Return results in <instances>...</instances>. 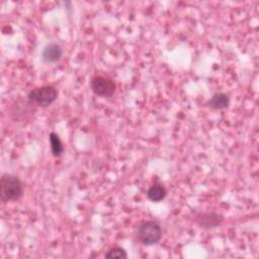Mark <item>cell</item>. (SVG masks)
Instances as JSON below:
<instances>
[{"instance_id":"30bf717a","label":"cell","mask_w":259,"mask_h":259,"mask_svg":"<svg viewBox=\"0 0 259 259\" xmlns=\"http://www.w3.org/2000/svg\"><path fill=\"white\" fill-rule=\"evenodd\" d=\"M105 258L108 259H112V258H118V259H124L127 257V254L125 252V250L123 248L120 247H114L111 248L110 250H108L105 254H104Z\"/></svg>"},{"instance_id":"5b68a950","label":"cell","mask_w":259,"mask_h":259,"mask_svg":"<svg viewBox=\"0 0 259 259\" xmlns=\"http://www.w3.org/2000/svg\"><path fill=\"white\" fill-rule=\"evenodd\" d=\"M224 217L215 211H205L198 212L194 217V222L199 226V228L204 230H210L222 225Z\"/></svg>"},{"instance_id":"9c48e42d","label":"cell","mask_w":259,"mask_h":259,"mask_svg":"<svg viewBox=\"0 0 259 259\" xmlns=\"http://www.w3.org/2000/svg\"><path fill=\"white\" fill-rule=\"evenodd\" d=\"M50 144H51V151L54 157H60L64 152V146L60 139V137L56 133H51L49 136Z\"/></svg>"},{"instance_id":"ba28073f","label":"cell","mask_w":259,"mask_h":259,"mask_svg":"<svg viewBox=\"0 0 259 259\" xmlns=\"http://www.w3.org/2000/svg\"><path fill=\"white\" fill-rule=\"evenodd\" d=\"M167 195V190L166 188L160 184V183H155L154 185H152L147 192V196L148 198L153 201V202H159L162 199L165 198V196Z\"/></svg>"},{"instance_id":"52a82bcc","label":"cell","mask_w":259,"mask_h":259,"mask_svg":"<svg viewBox=\"0 0 259 259\" xmlns=\"http://www.w3.org/2000/svg\"><path fill=\"white\" fill-rule=\"evenodd\" d=\"M206 104L213 109H224L229 106L230 98L225 93H214Z\"/></svg>"},{"instance_id":"6da1fadb","label":"cell","mask_w":259,"mask_h":259,"mask_svg":"<svg viewBox=\"0 0 259 259\" xmlns=\"http://www.w3.org/2000/svg\"><path fill=\"white\" fill-rule=\"evenodd\" d=\"M23 194V185L17 176L3 174L0 181V198L3 203L15 201Z\"/></svg>"},{"instance_id":"277c9868","label":"cell","mask_w":259,"mask_h":259,"mask_svg":"<svg viewBox=\"0 0 259 259\" xmlns=\"http://www.w3.org/2000/svg\"><path fill=\"white\" fill-rule=\"evenodd\" d=\"M91 89L92 91L102 97H110L115 91V84L112 79L106 76L96 75L91 79Z\"/></svg>"},{"instance_id":"3957f363","label":"cell","mask_w":259,"mask_h":259,"mask_svg":"<svg viewBox=\"0 0 259 259\" xmlns=\"http://www.w3.org/2000/svg\"><path fill=\"white\" fill-rule=\"evenodd\" d=\"M58 96V91L54 86H41L31 90L28 93V100L38 106L51 105Z\"/></svg>"},{"instance_id":"7a4b0ae2","label":"cell","mask_w":259,"mask_h":259,"mask_svg":"<svg viewBox=\"0 0 259 259\" xmlns=\"http://www.w3.org/2000/svg\"><path fill=\"white\" fill-rule=\"evenodd\" d=\"M139 241L146 246L157 244L162 237L161 226L155 221L143 222L138 229L137 233Z\"/></svg>"},{"instance_id":"8992f818","label":"cell","mask_w":259,"mask_h":259,"mask_svg":"<svg viewBox=\"0 0 259 259\" xmlns=\"http://www.w3.org/2000/svg\"><path fill=\"white\" fill-rule=\"evenodd\" d=\"M62 48L56 42H51L44 49L41 57L42 60L47 63H56L62 58Z\"/></svg>"}]
</instances>
